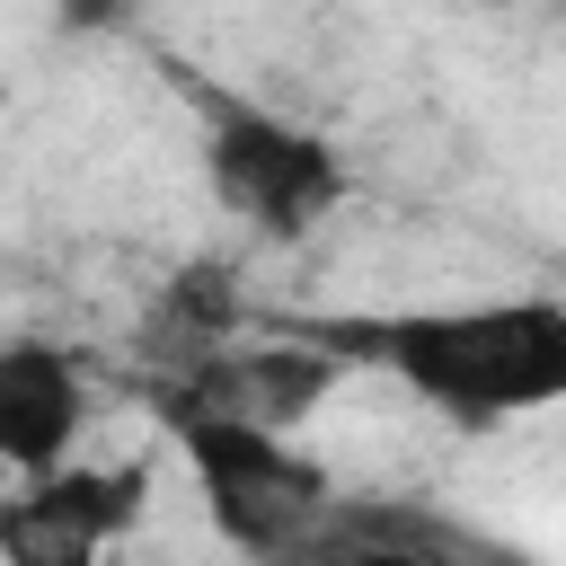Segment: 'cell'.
Listing matches in <instances>:
<instances>
[{
	"mask_svg": "<svg viewBox=\"0 0 566 566\" xmlns=\"http://www.w3.org/2000/svg\"><path fill=\"white\" fill-rule=\"evenodd\" d=\"M274 336L327 354L336 371H389L407 398L460 433L539 416L566 398V310L557 301H469V310H292Z\"/></svg>",
	"mask_w": 566,
	"mask_h": 566,
	"instance_id": "1",
	"label": "cell"
},
{
	"mask_svg": "<svg viewBox=\"0 0 566 566\" xmlns=\"http://www.w3.org/2000/svg\"><path fill=\"white\" fill-rule=\"evenodd\" d=\"M150 416H159V433L177 442V460H186L212 531H221L239 557L274 566V557H292V548L327 522L336 486H327V469H318L292 433L239 424V416L203 407V398H195L186 380H168V371L150 380Z\"/></svg>",
	"mask_w": 566,
	"mask_h": 566,
	"instance_id": "2",
	"label": "cell"
},
{
	"mask_svg": "<svg viewBox=\"0 0 566 566\" xmlns=\"http://www.w3.org/2000/svg\"><path fill=\"white\" fill-rule=\"evenodd\" d=\"M186 106H195V133H203V177L212 195L256 230V239H310L336 203H345V159L327 133H310L301 115L265 106V97H239L186 62H168Z\"/></svg>",
	"mask_w": 566,
	"mask_h": 566,
	"instance_id": "3",
	"label": "cell"
},
{
	"mask_svg": "<svg viewBox=\"0 0 566 566\" xmlns=\"http://www.w3.org/2000/svg\"><path fill=\"white\" fill-rule=\"evenodd\" d=\"M150 478L133 460L115 469H53V478H18L0 495V566H106V548L142 522Z\"/></svg>",
	"mask_w": 566,
	"mask_h": 566,
	"instance_id": "4",
	"label": "cell"
},
{
	"mask_svg": "<svg viewBox=\"0 0 566 566\" xmlns=\"http://www.w3.org/2000/svg\"><path fill=\"white\" fill-rule=\"evenodd\" d=\"M88 424V380L80 354L53 336H0V469L9 478H53L80 460Z\"/></svg>",
	"mask_w": 566,
	"mask_h": 566,
	"instance_id": "5",
	"label": "cell"
},
{
	"mask_svg": "<svg viewBox=\"0 0 566 566\" xmlns=\"http://www.w3.org/2000/svg\"><path fill=\"white\" fill-rule=\"evenodd\" d=\"M274 566H522V557H504V548H478V539H460L451 522H433V513H407V504H327V522L292 548V557H274Z\"/></svg>",
	"mask_w": 566,
	"mask_h": 566,
	"instance_id": "6",
	"label": "cell"
}]
</instances>
